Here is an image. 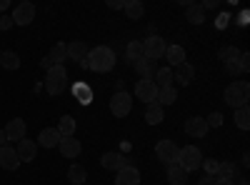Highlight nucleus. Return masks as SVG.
Returning <instances> with one entry per match:
<instances>
[{"mask_svg":"<svg viewBox=\"0 0 250 185\" xmlns=\"http://www.w3.org/2000/svg\"><path fill=\"white\" fill-rule=\"evenodd\" d=\"M88 68L93 73H108L115 68V53L108 45H98L88 53Z\"/></svg>","mask_w":250,"mask_h":185,"instance_id":"nucleus-1","label":"nucleus"},{"mask_svg":"<svg viewBox=\"0 0 250 185\" xmlns=\"http://www.w3.org/2000/svg\"><path fill=\"white\" fill-rule=\"evenodd\" d=\"M223 100H225L233 110H238V108L248 105V100H250V85L245 83V80H233V83L225 88Z\"/></svg>","mask_w":250,"mask_h":185,"instance_id":"nucleus-2","label":"nucleus"},{"mask_svg":"<svg viewBox=\"0 0 250 185\" xmlns=\"http://www.w3.org/2000/svg\"><path fill=\"white\" fill-rule=\"evenodd\" d=\"M68 88V70L62 65H50L45 70V90L50 95H60Z\"/></svg>","mask_w":250,"mask_h":185,"instance_id":"nucleus-3","label":"nucleus"},{"mask_svg":"<svg viewBox=\"0 0 250 185\" xmlns=\"http://www.w3.org/2000/svg\"><path fill=\"white\" fill-rule=\"evenodd\" d=\"M175 165H180L185 173H193V170H198L203 165V153L195 145H185L178 153V163H175Z\"/></svg>","mask_w":250,"mask_h":185,"instance_id":"nucleus-4","label":"nucleus"},{"mask_svg":"<svg viewBox=\"0 0 250 185\" xmlns=\"http://www.w3.org/2000/svg\"><path fill=\"white\" fill-rule=\"evenodd\" d=\"M178 153H180V148L175 145V140H158V145H155V155H158V160L163 163V165H175L178 163Z\"/></svg>","mask_w":250,"mask_h":185,"instance_id":"nucleus-5","label":"nucleus"},{"mask_svg":"<svg viewBox=\"0 0 250 185\" xmlns=\"http://www.w3.org/2000/svg\"><path fill=\"white\" fill-rule=\"evenodd\" d=\"M130 110H133V95L125 90H118L110 98V113L115 118H125V115H130Z\"/></svg>","mask_w":250,"mask_h":185,"instance_id":"nucleus-6","label":"nucleus"},{"mask_svg":"<svg viewBox=\"0 0 250 185\" xmlns=\"http://www.w3.org/2000/svg\"><path fill=\"white\" fill-rule=\"evenodd\" d=\"M10 20H13V25H30L33 20H35V5L30 3V0L18 3L15 10H13V15H10Z\"/></svg>","mask_w":250,"mask_h":185,"instance_id":"nucleus-7","label":"nucleus"},{"mask_svg":"<svg viewBox=\"0 0 250 185\" xmlns=\"http://www.w3.org/2000/svg\"><path fill=\"white\" fill-rule=\"evenodd\" d=\"M165 40L160 35H150V38H145L143 40V55L148 58V60H160L165 55Z\"/></svg>","mask_w":250,"mask_h":185,"instance_id":"nucleus-8","label":"nucleus"},{"mask_svg":"<svg viewBox=\"0 0 250 185\" xmlns=\"http://www.w3.org/2000/svg\"><path fill=\"white\" fill-rule=\"evenodd\" d=\"M135 98L143 100L145 105H150V103L158 100V85L153 83V80H138V85H135Z\"/></svg>","mask_w":250,"mask_h":185,"instance_id":"nucleus-9","label":"nucleus"},{"mask_svg":"<svg viewBox=\"0 0 250 185\" xmlns=\"http://www.w3.org/2000/svg\"><path fill=\"white\" fill-rule=\"evenodd\" d=\"M100 165L105 168V170H123V168H128L130 165V160L125 158L123 153H115V150H110V153H103V158H100Z\"/></svg>","mask_w":250,"mask_h":185,"instance_id":"nucleus-10","label":"nucleus"},{"mask_svg":"<svg viewBox=\"0 0 250 185\" xmlns=\"http://www.w3.org/2000/svg\"><path fill=\"white\" fill-rule=\"evenodd\" d=\"M65 48H68V58H70V60H75L80 68H88V53H90V48H88L85 43L73 40V43H68Z\"/></svg>","mask_w":250,"mask_h":185,"instance_id":"nucleus-11","label":"nucleus"},{"mask_svg":"<svg viewBox=\"0 0 250 185\" xmlns=\"http://www.w3.org/2000/svg\"><path fill=\"white\" fill-rule=\"evenodd\" d=\"M15 153H18L20 163H30V160H35V155H38V143L23 138V140H20L18 145H15Z\"/></svg>","mask_w":250,"mask_h":185,"instance_id":"nucleus-12","label":"nucleus"},{"mask_svg":"<svg viewBox=\"0 0 250 185\" xmlns=\"http://www.w3.org/2000/svg\"><path fill=\"white\" fill-rule=\"evenodd\" d=\"M0 168H3V170H18L20 168V158H18L13 145H3V148H0Z\"/></svg>","mask_w":250,"mask_h":185,"instance_id":"nucleus-13","label":"nucleus"},{"mask_svg":"<svg viewBox=\"0 0 250 185\" xmlns=\"http://www.w3.org/2000/svg\"><path fill=\"white\" fill-rule=\"evenodd\" d=\"M5 130V138L8 140H23L25 138V133H28V125H25V120H20V118H13V120H8V125L3 128Z\"/></svg>","mask_w":250,"mask_h":185,"instance_id":"nucleus-14","label":"nucleus"},{"mask_svg":"<svg viewBox=\"0 0 250 185\" xmlns=\"http://www.w3.org/2000/svg\"><path fill=\"white\" fill-rule=\"evenodd\" d=\"M208 130V123H205V118H200V115H193V118H188L185 120V133L190 135V138H203Z\"/></svg>","mask_w":250,"mask_h":185,"instance_id":"nucleus-15","label":"nucleus"},{"mask_svg":"<svg viewBox=\"0 0 250 185\" xmlns=\"http://www.w3.org/2000/svg\"><path fill=\"white\" fill-rule=\"evenodd\" d=\"M58 148H60V155L62 158H70V160H75L83 153V145H80V140H75V135L73 138H62L58 143Z\"/></svg>","mask_w":250,"mask_h":185,"instance_id":"nucleus-16","label":"nucleus"},{"mask_svg":"<svg viewBox=\"0 0 250 185\" xmlns=\"http://www.w3.org/2000/svg\"><path fill=\"white\" fill-rule=\"evenodd\" d=\"M195 78V68L188 63H180L178 68H175V73H173V83H178V85H190V80Z\"/></svg>","mask_w":250,"mask_h":185,"instance_id":"nucleus-17","label":"nucleus"},{"mask_svg":"<svg viewBox=\"0 0 250 185\" xmlns=\"http://www.w3.org/2000/svg\"><path fill=\"white\" fill-rule=\"evenodd\" d=\"M115 185H140V170L128 165L115 173Z\"/></svg>","mask_w":250,"mask_h":185,"instance_id":"nucleus-18","label":"nucleus"},{"mask_svg":"<svg viewBox=\"0 0 250 185\" xmlns=\"http://www.w3.org/2000/svg\"><path fill=\"white\" fill-rule=\"evenodd\" d=\"M60 140L62 138H60L58 128H45V130H40V135H38V145L40 148H55Z\"/></svg>","mask_w":250,"mask_h":185,"instance_id":"nucleus-19","label":"nucleus"},{"mask_svg":"<svg viewBox=\"0 0 250 185\" xmlns=\"http://www.w3.org/2000/svg\"><path fill=\"white\" fill-rule=\"evenodd\" d=\"M225 70L230 73V75L248 73V70H250V58H248V53H240L238 60H230V63H225Z\"/></svg>","mask_w":250,"mask_h":185,"instance_id":"nucleus-20","label":"nucleus"},{"mask_svg":"<svg viewBox=\"0 0 250 185\" xmlns=\"http://www.w3.org/2000/svg\"><path fill=\"white\" fill-rule=\"evenodd\" d=\"M135 70L140 75V80H153L155 78V60H148V58H140L138 63H135Z\"/></svg>","mask_w":250,"mask_h":185,"instance_id":"nucleus-21","label":"nucleus"},{"mask_svg":"<svg viewBox=\"0 0 250 185\" xmlns=\"http://www.w3.org/2000/svg\"><path fill=\"white\" fill-rule=\"evenodd\" d=\"M173 68H178L180 63H185V48L183 45H168L165 48V55H163Z\"/></svg>","mask_w":250,"mask_h":185,"instance_id":"nucleus-22","label":"nucleus"},{"mask_svg":"<svg viewBox=\"0 0 250 185\" xmlns=\"http://www.w3.org/2000/svg\"><path fill=\"white\" fill-rule=\"evenodd\" d=\"M165 120V110L158 105V103H150L148 108H145V123H150V125H160Z\"/></svg>","mask_w":250,"mask_h":185,"instance_id":"nucleus-23","label":"nucleus"},{"mask_svg":"<svg viewBox=\"0 0 250 185\" xmlns=\"http://www.w3.org/2000/svg\"><path fill=\"white\" fill-rule=\"evenodd\" d=\"M178 100V90H175V85H168V88H158V105L163 108V105H173V103Z\"/></svg>","mask_w":250,"mask_h":185,"instance_id":"nucleus-24","label":"nucleus"},{"mask_svg":"<svg viewBox=\"0 0 250 185\" xmlns=\"http://www.w3.org/2000/svg\"><path fill=\"white\" fill-rule=\"evenodd\" d=\"M58 133H60V138H73L75 135V118L73 115H62L58 120Z\"/></svg>","mask_w":250,"mask_h":185,"instance_id":"nucleus-25","label":"nucleus"},{"mask_svg":"<svg viewBox=\"0 0 250 185\" xmlns=\"http://www.w3.org/2000/svg\"><path fill=\"white\" fill-rule=\"evenodd\" d=\"M48 60L53 65H62L68 60V48H65V43H55L53 48H50V55H48Z\"/></svg>","mask_w":250,"mask_h":185,"instance_id":"nucleus-26","label":"nucleus"},{"mask_svg":"<svg viewBox=\"0 0 250 185\" xmlns=\"http://www.w3.org/2000/svg\"><path fill=\"white\" fill-rule=\"evenodd\" d=\"M185 20L193 23V25H203L205 23V10L200 5H188L185 8Z\"/></svg>","mask_w":250,"mask_h":185,"instance_id":"nucleus-27","label":"nucleus"},{"mask_svg":"<svg viewBox=\"0 0 250 185\" xmlns=\"http://www.w3.org/2000/svg\"><path fill=\"white\" fill-rule=\"evenodd\" d=\"M153 83H155L158 88L173 85V68H158V70H155V78H153Z\"/></svg>","mask_w":250,"mask_h":185,"instance_id":"nucleus-28","label":"nucleus"},{"mask_svg":"<svg viewBox=\"0 0 250 185\" xmlns=\"http://www.w3.org/2000/svg\"><path fill=\"white\" fill-rule=\"evenodd\" d=\"M85 178H88V170L83 168V165H78V163H73L70 170H68V180L73 185H85Z\"/></svg>","mask_w":250,"mask_h":185,"instance_id":"nucleus-29","label":"nucleus"},{"mask_svg":"<svg viewBox=\"0 0 250 185\" xmlns=\"http://www.w3.org/2000/svg\"><path fill=\"white\" fill-rule=\"evenodd\" d=\"M0 65H3L5 70H18V68H20V58H18V53H13V50H3V53H0Z\"/></svg>","mask_w":250,"mask_h":185,"instance_id":"nucleus-30","label":"nucleus"},{"mask_svg":"<svg viewBox=\"0 0 250 185\" xmlns=\"http://www.w3.org/2000/svg\"><path fill=\"white\" fill-rule=\"evenodd\" d=\"M168 180L170 185H188V173L180 165H168Z\"/></svg>","mask_w":250,"mask_h":185,"instance_id":"nucleus-31","label":"nucleus"},{"mask_svg":"<svg viewBox=\"0 0 250 185\" xmlns=\"http://www.w3.org/2000/svg\"><path fill=\"white\" fill-rule=\"evenodd\" d=\"M123 10L128 13V18H130V20H140V18H143V13H145V8H143L140 0H125V8H123Z\"/></svg>","mask_w":250,"mask_h":185,"instance_id":"nucleus-32","label":"nucleus"},{"mask_svg":"<svg viewBox=\"0 0 250 185\" xmlns=\"http://www.w3.org/2000/svg\"><path fill=\"white\" fill-rule=\"evenodd\" d=\"M73 95H75V100L83 103V105H88V103L93 100V90H90L85 83H75V85H73Z\"/></svg>","mask_w":250,"mask_h":185,"instance_id":"nucleus-33","label":"nucleus"},{"mask_svg":"<svg viewBox=\"0 0 250 185\" xmlns=\"http://www.w3.org/2000/svg\"><path fill=\"white\" fill-rule=\"evenodd\" d=\"M215 178L235 180V163H230V160H220V163H218V175H215Z\"/></svg>","mask_w":250,"mask_h":185,"instance_id":"nucleus-34","label":"nucleus"},{"mask_svg":"<svg viewBox=\"0 0 250 185\" xmlns=\"http://www.w3.org/2000/svg\"><path fill=\"white\" fill-rule=\"evenodd\" d=\"M235 125L240 130H248L250 128V110H248V105H243V108L235 110Z\"/></svg>","mask_w":250,"mask_h":185,"instance_id":"nucleus-35","label":"nucleus"},{"mask_svg":"<svg viewBox=\"0 0 250 185\" xmlns=\"http://www.w3.org/2000/svg\"><path fill=\"white\" fill-rule=\"evenodd\" d=\"M125 55H128V60H130V63H138L140 58H145V55H143V43L133 40V43L128 45V50H125Z\"/></svg>","mask_w":250,"mask_h":185,"instance_id":"nucleus-36","label":"nucleus"},{"mask_svg":"<svg viewBox=\"0 0 250 185\" xmlns=\"http://www.w3.org/2000/svg\"><path fill=\"white\" fill-rule=\"evenodd\" d=\"M218 58L223 60V63H230V60H238V58H240V50H238L235 45H225V48H220Z\"/></svg>","mask_w":250,"mask_h":185,"instance_id":"nucleus-37","label":"nucleus"},{"mask_svg":"<svg viewBox=\"0 0 250 185\" xmlns=\"http://www.w3.org/2000/svg\"><path fill=\"white\" fill-rule=\"evenodd\" d=\"M218 163H220V160H205V158H203V165H200V168H205L208 175H218Z\"/></svg>","mask_w":250,"mask_h":185,"instance_id":"nucleus-38","label":"nucleus"},{"mask_svg":"<svg viewBox=\"0 0 250 185\" xmlns=\"http://www.w3.org/2000/svg\"><path fill=\"white\" fill-rule=\"evenodd\" d=\"M205 123H208V128H220L223 125V115L220 113H210L205 118Z\"/></svg>","mask_w":250,"mask_h":185,"instance_id":"nucleus-39","label":"nucleus"},{"mask_svg":"<svg viewBox=\"0 0 250 185\" xmlns=\"http://www.w3.org/2000/svg\"><path fill=\"white\" fill-rule=\"evenodd\" d=\"M228 20H230V15H228V13L218 15V20H215V28H218V30H225V28H228Z\"/></svg>","mask_w":250,"mask_h":185,"instance_id":"nucleus-40","label":"nucleus"},{"mask_svg":"<svg viewBox=\"0 0 250 185\" xmlns=\"http://www.w3.org/2000/svg\"><path fill=\"white\" fill-rule=\"evenodd\" d=\"M10 28H13L10 15H0V30H10Z\"/></svg>","mask_w":250,"mask_h":185,"instance_id":"nucleus-41","label":"nucleus"},{"mask_svg":"<svg viewBox=\"0 0 250 185\" xmlns=\"http://www.w3.org/2000/svg\"><path fill=\"white\" fill-rule=\"evenodd\" d=\"M108 8L110 10H123L125 8V0H108Z\"/></svg>","mask_w":250,"mask_h":185,"instance_id":"nucleus-42","label":"nucleus"},{"mask_svg":"<svg viewBox=\"0 0 250 185\" xmlns=\"http://www.w3.org/2000/svg\"><path fill=\"white\" fill-rule=\"evenodd\" d=\"M215 5H218L215 0H205V3H203L200 8H203V10H210V8H215Z\"/></svg>","mask_w":250,"mask_h":185,"instance_id":"nucleus-43","label":"nucleus"},{"mask_svg":"<svg viewBox=\"0 0 250 185\" xmlns=\"http://www.w3.org/2000/svg\"><path fill=\"white\" fill-rule=\"evenodd\" d=\"M213 185H235V180H223V178H215Z\"/></svg>","mask_w":250,"mask_h":185,"instance_id":"nucleus-44","label":"nucleus"},{"mask_svg":"<svg viewBox=\"0 0 250 185\" xmlns=\"http://www.w3.org/2000/svg\"><path fill=\"white\" fill-rule=\"evenodd\" d=\"M8 145V138H5V130H0V148Z\"/></svg>","mask_w":250,"mask_h":185,"instance_id":"nucleus-45","label":"nucleus"},{"mask_svg":"<svg viewBox=\"0 0 250 185\" xmlns=\"http://www.w3.org/2000/svg\"><path fill=\"white\" fill-rule=\"evenodd\" d=\"M50 65H53V63H50V60H48V58H43V60H40V68H45V70H48Z\"/></svg>","mask_w":250,"mask_h":185,"instance_id":"nucleus-46","label":"nucleus"},{"mask_svg":"<svg viewBox=\"0 0 250 185\" xmlns=\"http://www.w3.org/2000/svg\"><path fill=\"white\" fill-rule=\"evenodd\" d=\"M8 5H10V3H8V0H0V13H3V10H5Z\"/></svg>","mask_w":250,"mask_h":185,"instance_id":"nucleus-47","label":"nucleus"},{"mask_svg":"<svg viewBox=\"0 0 250 185\" xmlns=\"http://www.w3.org/2000/svg\"><path fill=\"white\" fill-rule=\"evenodd\" d=\"M238 185H248V180H240V183H238Z\"/></svg>","mask_w":250,"mask_h":185,"instance_id":"nucleus-48","label":"nucleus"},{"mask_svg":"<svg viewBox=\"0 0 250 185\" xmlns=\"http://www.w3.org/2000/svg\"><path fill=\"white\" fill-rule=\"evenodd\" d=\"M0 53H3V50H0Z\"/></svg>","mask_w":250,"mask_h":185,"instance_id":"nucleus-49","label":"nucleus"}]
</instances>
